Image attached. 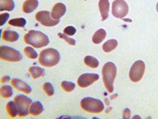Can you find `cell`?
<instances>
[{
	"mask_svg": "<svg viewBox=\"0 0 158 119\" xmlns=\"http://www.w3.org/2000/svg\"><path fill=\"white\" fill-rule=\"evenodd\" d=\"M145 73V64L141 60H137L134 63L130 69L129 78L133 82H139Z\"/></svg>",
	"mask_w": 158,
	"mask_h": 119,
	"instance_id": "cell-7",
	"label": "cell"
},
{
	"mask_svg": "<svg viewBox=\"0 0 158 119\" xmlns=\"http://www.w3.org/2000/svg\"><path fill=\"white\" fill-rule=\"evenodd\" d=\"M9 18L8 13H1L0 14V21H1V26H3L6 22L7 19Z\"/></svg>",
	"mask_w": 158,
	"mask_h": 119,
	"instance_id": "cell-30",
	"label": "cell"
},
{
	"mask_svg": "<svg viewBox=\"0 0 158 119\" xmlns=\"http://www.w3.org/2000/svg\"><path fill=\"white\" fill-rule=\"evenodd\" d=\"M117 74V67L115 64L113 62H107L105 64L102 69V75H103V81L106 86V88L107 89L109 93H113V82L116 78Z\"/></svg>",
	"mask_w": 158,
	"mask_h": 119,
	"instance_id": "cell-2",
	"label": "cell"
},
{
	"mask_svg": "<svg viewBox=\"0 0 158 119\" xmlns=\"http://www.w3.org/2000/svg\"><path fill=\"white\" fill-rule=\"evenodd\" d=\"M0 95L3 98H10L13 95V91L11 86H2L0 88Z\"/></svg>",
	"mask_w": 158,
	"mask_h": 119,
	"instance_id": "cell-23",
	"label": "cell"
},
{
	"mask_svg": "<svg viewBox=\"0 0 158 119\" xmlns=\"http://www.w3.org/2000/svg\"><path fill=\"white\" fill-rule=\"evenodd\" d=\"M60 58L61 56L59 51L53 48H48L40 53L39 63L46 67H52L56 65L60 61Z\"/></svg>",
	"mask_w": 158,
	"mask_h": 119,
	"instance_id": "cell-3",
	"label": "cell"
},
{
	"mask_svg": "<svg viewBox=\"0 0 158 119\" xmlns=\"http://www.w3.org/2000/svg\"><path fill=\"white\" fill-rule=\"evenodd\" d=\"M43 90L47 94L48 96H52L55 93V90H54V87L51 83L49 82H46L45 84L43 85Z\"/></svg>",
	"mask_w": 158,
	"mask_h": 119,
	"instance_id": "cell-27",
	"label": "cell"
},
{
	"mask_svg": "<svg viewBox=\"0 0 158 119\" xmlns=\"http://www.w3.org/2000/svg\"><path fill=\"white\" fill-rule=\"evenodd\" d=\"M130 109L128 108H126L123 112V118H129L130 117Z\"/></svg>",
	"mask_w": 158,
	"mask_h": 119,
	"instance_id": "cell-31",
	"label": "cell"
},
{
	"mask_svg": "<svg viewBox=\"0 0 158 119\" xmlns=\"http://www.w3.org/2000/svg\"><path fill=\"white\" fill-rule=\"evenodd\" d=\"M6 111L9 114V116L11 117H15L17 115H19V111H18L17 105L15 102H9L6 104Z\"/></svg>",
	"mask_w": 158,
	"mask_h": 119,
	"instance_id": "cell-20",
	"label": "cell"
},
{
	"mask_svg": "<svg viewBox=\"0 0 158 119\" xmlns=\"http://www.w3.org/2000/svg\"><path fill=\"white\" fill-rule=\"evenodd\" d=\"M24 52H25V55L28 58H31V59H36L38 57L37 52L32 47H29V46L28 47H26L24 49Z\"/></svg>",
	"mask_w": 158,
	"mask_h": 119,
	"instance_id": "cell-25",
	"label": "cell"
},
{
	"mask_svg": "<svg viewBox=\"0 0 158 119\" xmlns=\"http://www.w3.org/2000/svg\"><path fill=\"white\" fill-rule=\"evenodd\" d=\"M106 37V32L105 29H98L92 36V42L95 44H99Z\"/></svg>",
	"mask_w": 158,
	"mask_h": 119,
	"instance_id": "cell-16",
	"label": "cell"
},
{
	"mask_svg": "<svg viewBox=\"0 0 158 119\" xmlns=\"http://www.w3.org/2000/svg\"><path fill=\"white\" fill-rule=\"evenodd\" d=\"M2 38L6 42H16L19 38V34L17 32L12 31V30H5L2 34Z\"/></svg>",
	"mask_w": 158,
	"mask_h": 119,
	"instance_id": "cell-15",
	"label": "cell"
},
{
	"mask_svg": "<svg viewBox=\"0 0 158 119\" xmlns=\"http://www.w3.org/2000/svg\"><path fill=\"white\" fill-rule=\"evenodd\" d=\"M60 38H62L67 43H69V45H72V46H75L76 45V41L74 39H72L71 37H69L67 34H62V33H59V34H57Z\"/></svg>",
	"mask_w": 158,
	"mask_h": 119,
	"instance_id": "cell-28",
	"label": "cell"
},
{
	"mask_svg": "<svg viewBox=\"0 0 158 119\" xmlns=\"http://www.w3.org/2000/svg\"><path fill=\"white\" fill-rule=\"evenodd\" d=\"M39 6V1L38 0H27L23 4L22 10L26 13H31L34 10L37 9Z\"/></svg>",
	"mask_w": 158,
	"mask_h": 119,
	"instance_id": "cell-14",
	"label": "cell"
},
{
	"mask_svg": "<svg viewBox=\"0 0 158 119\" xmlns=\"http://www.w3.org/2000/svg\"><path fill=\"white\" fill-rule=\"evenodd\" d=\"M85 64L89 66L90 68H97L99 65V62L98 61V59L95 57H91V56H87L85 57Z\"/></svg>",
	"mask_w": 158,
	"mask_h": 119,
	"instance_id": "cell-24",
	"label": "cell"
},
{
	"mask_svg": "<svg viewBox=\"0 0 158 119\" xmlns=\"http://www.w3.org/2000/svg\"><path fill=\"white\" fill-rule=\"evenodd\" d=\"M15 7L13 0H0L1 11H12Z\"/></svg>",
	"mask_w": 158,
	"mask_h": 119,
	"instance_id": "cell-19",
	"label": "cell"
},
{
	"mask_svg": "<svg viewBox=\"0 0 158 119\" xmlns=\"http://www.w3.org/2000/svg\"><path fill=\"white\" fill-rule=\"evenodd\" d=\"M62 87L65 92H72L75 89L76 85L73 82H70V81H62Z\"/></svg>",
	"mask_w": 158,
	"mask_h": 119,
	"instance_id": "cell-26",
	"label": "cell"
},
{
	"mask_svg": "<svg viewBox=\"0 0 158 119\" xmlns=\"http://www.w3.org/2000/svg\"><path fill=\"white\" fill-rule=\"evenodd\" d=\"M81 108L86 112L92 114L101 113L104 110V103L102 101L98 99H95L92 97H85L82 101H81Z\"/></svg>",
	"mask_w": 158,
	"mask_h": 119,
	"instance_id": "cell-4",
	"label": "cell"
},
{
	"mask_svg": "<svg viewBox=\"0 0 158 119\" xmlns=\"http://www.w3.org/2000/svg\"><path fill=\"white\" fill-rule=\"evenodd\" d=\"M117 46H118V42H117V40H108L107 42H106L103 44V51H105V52H111V51H113V50H115Z\"/></svg>",
	"mask_w": 158,
	"mask_h": 119,
	"instance_id": "cell-21",
	"label": "cell"
},
{
	"mask_svg": "<svg viewBox=\"0 0 158 119\" xmlns=\"http://www.w3.org/2000/svg\"><path fill=\"white\" fill-rule=\"evenodd\" d=\"M8 80H10V78H9L8 76H5V77H3V79H1V82L3 83V82H6V81H8Z\"/></svg>",
	"mask_w": 158,
	"mask_h": 119,
	"instance_id": "cell-32",
	"label": "cell"
},
{
	"mask_svg": "<svg viewBox=\"0 0 158 119\" xmlns=\"http://www.w3.org/2000/svg\"><path fill=\"white\" fill-rule=\"evenodd\" d=\"M11 85H12V86H14L17 90L24 92L25 94H30V93L32 92L31 86L29 85H27L26 82L22 81L21 79H11Z\"/></svg>",
	"mask_w": 158,
	"mask_h": 119,
	"instance_id": "cell-12",
	"label": "cell"
},
{
	"mask_svg": "<svg viewBox=\"0 0 158 119\" xmlns=\"http://www.w3.org/2000/svg\"><path fill=\"white\" fill-rule=\"evenodd\" d=\"M98 7H99V11L101 14L102 21H104L107 19L109 15V7H110L109 0H99Z\"/></svg>",
	"mask_w": 158,
	"mask_h": 119,
	"instance_id": "cell-13",
	"label": "cell"
},
{
	"mask_svg": "<svg viewBox=\"0 0 158 119\" xmlns=\"http://www.w3.org/2000/svg\"><path fill=\"white\" fill-rule=\"evenodd\" d=\"M99 75L97 73H84L82 74L77 79V84L80 87H87L92 85L95 81L98 80Z\"/></svg>",
	"mask_w": 158,
	"mask_h": 119,
	"instance_id": "cell-10",
	"label": "cell"
},
{
	"mask_svg": "<svg viewBox=\"0 0 158 119\" xmlns=\"http://www.w3.org/2000/svg\"><path fill=\"white\" fill-rule=\"evenodd\" d=\"M43 106L41 104V102H34L31 104L30 107V114H32L33 116H39L40 114L42 113L43 111Z\"/></svg>",
	"mask_w": 158,
	"mask_h": 119,
	"instance_id": "cell-17",
	"label": "cell"
},
{
	"mask_svg": "<svg viewBox=\"0 0 158 119\" xmlns=\"http://www.w3.org/2000/svg\"><path fill=\"white\" fill-rule=\"evenodd\" d=\"M29 73L32 75L33 79H38L40 77L45 76V71L44 69L38 67V66H33L29 68Z\"/></svg>",
	"mask_w": 158,
	"mask_h": 119,
	"instance_id": "cell-18",
	"label": "cell"
},
{
	"mask_svg": "<svg viewBox=\"0 0 158 119\" xmlns=\"http://www.w3.org/2000/svg\"><path fill=\"white\" fill-rule=\"evenodd\" d=\"M0 57L2 60L8 62H19L22 59V55L19 51L9 46H1Z\"/></svg>",
	"mask_w": 158,
	"mask_h": 119,
	"instance_id": "cell-5",
	"label": "cell"
},
{
	"mask_svg": "<svg viewBox=\"0 0 158 119\" xmlns=\"http://www.w3.org/2000/svg\"><path fill=\"white\" fill-rule=\"evenodd\" d=\"M112 13L115 18L123 19L128 13V5L125 0H115L112 6Z\"/></svg>",
	"mask_w": 158,
	"mask_h": 119,
	"instance_id": "cell-8",
	"label": "cell"
},
{
	"mask_svg": "<svg viewBox=\"0 0 158 119\" xmlns=\"http://www.w3.org/2000/svg\"><path fill=\"white\" fill-rule=\"evenodd\" d=\"M76 32H77V29H75L74 27H72V26H69L67 28H65L64 30H63V33L65 34H67V35H74V34H76Z\"/></svg>",
	"mask_w": 158,
	"mask_h": 119,
	"instance_id": "cell-29",
	"label": "cell"
},
{
	"mask_svg": "<svg viewBox=\"0 0 158 119\" xmlns=\"http://www.w3.org/2000/svg\"><path fill=\"white\" fill-rule=\"evenodd\" d=\"M8 24L12 27H19V28H24L27 24V20L24 18H16L12 19L8 21Z\"/></svg>",
	"mask_w": 158,
	"mask_h": 119,
	"instance_id": "cell-22",
	"label": "cell"
},
{
	"mask_svg": "<svg viewBox=\"0 0 158 119\" xmlns=\"http://www.w3.org/2000/svg\"><path fill=\"white\" fill-rule=\"evenodd\" d=\"M156 11H157V12H158V3L156 4Z\"/></svg>",
	"mask_w": 158,
	"mask_h": 119,
	"instance_id": "cell-33",
	"label": "cell"
},
{
	"mask_svg": "<svg viewBox=\"0 0 158 119\" xmlns=\"http://www.w3.org/2000/svg\"><path fill=\"white\" fill-rule=\"evenodd\" d=\"M66 12V6L62 3H57L56 4L54 7L52 8L51 11V15L55 20H59L60 18H62Z\"/></svg>",
	"mask_w": 158,
	"mask_h": 119,
	"instance_id": "cell-11",
	"label": "cell"
},
{
	"mask_svg": "<svg viewBox=\"0 0 158 119\" xmlns=\"http://www.w3.org/2000/svg\"><path fill=\"white\" fill-rule=\"evenodd\" d=\"M14 102L17 105L19 117H26L30 113V107L33 102L29 97L25 96L23 95H19L14 98Z\"/></svg>",
	"mask_w": 158,
	"mask_h": 119,
	"instance_id": "cell-6",
	"label": "cell"
},
{
	"mask_svg": "<svg viewBox=\"0 0 158 119\" xmlns=\"http://www.w3.org/2000/svg\"><path fill=\"white\" fill-rule=\"evenodd\" d=\"M35 19L45 27H54L59 23V20H55L48 11H40L35 14Z\"/></svg>",
	"mask_w": 158,
	"mask_h": 119,
	"instance_id": "cell-9",
	"label": "cell"
},
{
	"mask_svg": "<svg viewBox=\"0 0 158 119\" xmlns=\"http://www.w3.org/2000/svg\"><path fill=\"white\" fill-rule=\"evenodd\" d=\"M24 42L34 48H42L49 43V39L48 35L43 34L42 32L36 30H30L27 34L24 36Z\"/></svg>",
	"mask_w": 158,
	"mask_h": 119,
	"instance_id": "cell-1",
	"label": "cell"
}]
</instances>
